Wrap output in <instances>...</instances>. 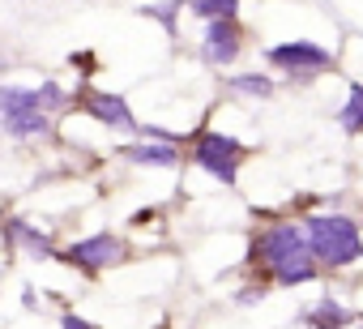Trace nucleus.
<instances>
[{
	"instance_id": "1",
	"label": "nucleus",
	"mask_w": 363,
	"mask_h": 329,
	"mask_svg": "<svg viewBox=\"0 0 363 329\" xmlns=\"http://www.w3.org/2000/svg\"><path fill=\"white\" fill-rule=\"evenodd\" d=\"M257 257L278 274V282L295 286V282H312L316 278V261L308 252V240H303V227L295 223H278L261 235L257 244Z\"/></svg>"
},
{
	"instance_id": "2",
	"label": "nucleus",
	"mask_w": 363,
	"mask_h": 329,
	"mask_svg": "<svg viewBox=\"0 0 363 329\" xmlns=\"http://www.w3.org/2000/svg\"><path fill=\"white\" fill-rule=\"evenodd\" d=\"M303 240H308L312 261H325V265H350L363 257L359 227L342 214H312L303 227Z\"/></svg>"
},
{
	"instance_id": "3",
	"label": "nucleus",
	"mask_w": 363,
	"mask_h": 329,
	"mask_svg": "<svg viewBox=\"0 0 363 329\" xmlns=\"http://www.w3.org/2000/svg\"><path fill=\"white\" fill-rule=\"evenodd\" d=\"M244 158V145L227 133H201L197 137V162L223 184H235V167Z\"/></svg>"
},
{
	"instance_id": "4",
	"label": "nucleus",
	"mask_w": 363,
	"mask_h": 329,
	"mask_svg": "<svg viewBox=\"0 0 363 329\" xmlns=\"http://www.w3.org/2000/svg\"><path fill=\"white\" fill-rule=\"evenodd\" d=\"M120 257H124V244H120L111 231H99V235H90V240H73V244L65 248V261L77 265L82 274H99V269L116 265Z\"/></svg>"
},
{
	"instance_id": "5",
	"label": "nucleus",
	"mask_w": 363,
	"mask_h": 329,
	"mask_svg": "<svg viewBox=\"0 0 363 329\" xmlns=\"http://www.w3.org/2000/svg\"><path fill=\"white\" fill-rule=\"evenodd\" d=\"M77 103L94 116V120H103L107 128H137V120H133V111H128V103L120 99V94H103V90H82L77 94Z\"/></svg>"
},
{
	"instance_id": "6",
	"label": "nucleus",
	"mask_w": 363,
	"mask_h": 329,
	"mask_svg": "<svg viewBox=\"0 0 363 329\" xmlns=\"http://www.w3.org/2000/svg\"><path fill=\"white\" fill-rule=\"evenodd\" d=\"M201 56H206V65H231V60L240 56V26H235V18L210 22V26H206Z\"/></svg>"
},
{
	"instance_id": "7",
	"label": "nucleus",
	"mask_w": 363,
	"mask_h": 329,
	"mask_svg": "<svg viewBox=\"0 0 363 329\" xmlns=\"http://www.w3.org/2000/svg\"><path fill=\"white\" fill-rule=\"evenodd\" d=\"M265 60L274 65V69H325L329 65V52L325 48H316V43H278V48H269L265 52Z\"/></svg>"
},
{
	"instance_id": "8",
	"label": "nucleus",
	"mask_w": 363,
	"mask_h": 329,
	"mask_svg": "<svg viewBox=\"0 0 363 329\" xmlns=\"http://www.w3.org/2000/svg\"><path fill=\"white\" fill-rule=\"evenodd\" d=\"M5 235H9V240H13L18 248H26V252H30L35 261H48V257L56 252V248H52V240H48L43 231H35L30 223H22V218H13V223L5 227Z\"/></svg>"
},
{
	"instance_id": "9",
	"label": "nucleus",
	"mask_w": 363,
	"mask_h": 329,
	"mask_svg": "<svg viewBox=\"0 0 363 329\" xmlns=\"http://www.w3.org/2000/svg\"><path fill=\"white\" fill-rule=\"evenodd\" d=\"M124 158L141 162V167H175V162H179V150L150 141V145H124Z\"/></svg>"
},
{
	"instance_id": "10",
	"label": "nucleus",
	"mask_w": 363,
	"mask_h": 329,
	"mask_svg": "<svg viewBox=\"0 0 363 329\" xmlns=\"http://www.w3.org/2000/svg\"><path fill=\"white\" fill-rule=\"evenodd\" d=\"M22 111H39L35 86H0V120H5V116H22Z\"/></svg>"
},
{
	"instance_id": "11",
	"label": "nucleus",
	"mask_w": 363,
	"mask_h": 329,
	"mask_svg": "<svg viewBox=\"0 0 363 329\" xmlns=\"http://www.w3.org/2000/svg\"><path fill=\"white\" fill-rule=\"evenodd\" d=\"M52 124L43 111H22V116H5V133L9 137H43Z\"/></svg>"
},
{
	"instance_id": "12",
	"label": "nucleus",
	"mask_w": 363,
	"mask_h": 329,
	"mask_svg": "<svg viewBox=\"0 0 363 329\" xmlns=\"http://www.w3.org/2000/svg\"><path fill=\"white\" fill-rule=\"evenodd\" d=\"M350 316H354V312H350V308H342V303H333V299H320V303H316V312H308V320H312L316 329H342Z\"/></svg>"
},
{
	"instance_id": "13",
	"label": "nucleus",
	"mask_w": 363,
	"mask_h": 329,
	"mask_svg": "<svg viewBox=\"0 0 363 329\" xmlns=\"http://www.w3.org/2000/svg\"><path fill=\"white\" fill-rule=\"evenodd\" d=\"M189 9L206 22H227L240 13V0H189Z\"/></svg>"
},
{
	"instance_id": "14",
	"label": "nucleus",
	"mask_w": 363,
	"mask_h": 329,
	"mask_svg": "<svg viewBox=\"0 0 363 329\" xmlns=\"http://www.w3.org/2000/svg\"><path fill=\"white\" fill-rule=\"evenodd\" d=\"M337 120H342V128H346V133H359V128H363V86H359V82L350 86V99L342 103Z\"/></svg>"
},
{
	"instance_id": "15",
	"label": "nucleus",
	"mask_w": 363,
	"mask_h": 329,
	"mask_svg": "<svg viewBox=\"0 0 363 329\" xmlns=\"http://www.w3.org/2000/svg\"><path fill=\"white\" fill-rule=\"evenodd\" d=\"M35 94H39V111H43V116L69 103V94H65V86H56V82H43V86H35Z\"/></svg>"
},
{
	"instance_id": "16",
	"label": "nucleus",
	"mask_w": 363,
	"mask_h": 329,
	"mask_svg": "<svg viewBox=\"0 0 363 329\" xmlns=\"http://www.w3.org/2000/svg\"><path fill=\"white\" fill-rule=\"evenodd\" d=\"M231 86L235 90H244V94H274V82L269 77H261V73H240V77H231Z\"/></svg>"
},
{
	"instance_id": "17",
	"label": "nucleus",
	"mask_w": 363,
	"mask_h": 329,
	"mask_svg": "<svg viewBox=\"0 0 363 329\" xmlns=\"http://www.w3.org/2000/svg\"><path fill=\"white\" fill-rule=\"evenodd\" d=\"M175 9H179V0H171V5H150V9H141L145 18H158L162 26H167V35H175Z\"/></svg>"
},
{
	"instance_id": "18",
	"label": "nucleus",
	"mask_w": 363,
	"mask_h": 329,
	"mask_svg": "<svg viewBox=\"0 0 363 329\" xmlns=\"http://www.w3.org/2000/svg\"><path fill=\"white\" fill-rule=\"evenodd\" d=\"M60 329H99V325H94V320H86V316H77V312H65Z\"/></svg>"
}]
</instances>
